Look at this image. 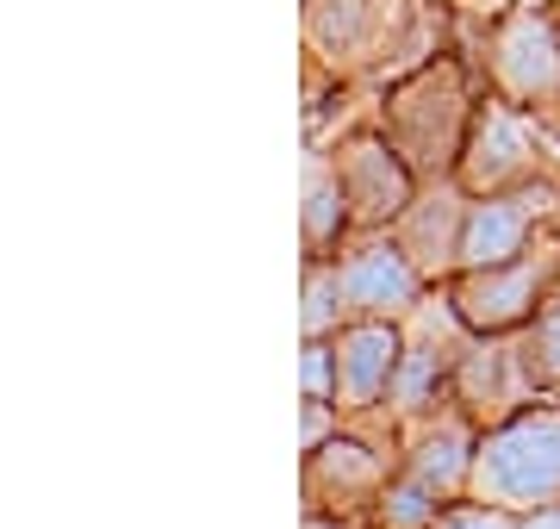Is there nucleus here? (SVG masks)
Segmentation results:
<instances>
[{"instance_id": "14", "label": "nucleus", "mask_w": 560, "mask_h": 529, "mask_svg": "<svg viewBox=\"0 0 560 529\" xmlns=\"http://www.w3.org/2000/svg\"><path fill=\"white\" fill-rule=\"evenodd\" d=\"M467 337H474V330L460 325V318H448L442 337L423 330L418 343H405L399 380H393V399H386V405L405 411V418H423L442 392H455V362H460V349H467Z\"/></svg>"}, {"instance_id": "2", "label": "nucleus", "mask_w": 560, "mask_h": 529, "mask_svg": "<svg viewBox=\"0 0 560 529\" xmlns=\"http://www.w3.org/2000/svg\"><path fill=\"white\" fill-rule=\"evenodd\" d=\"M467 498L499 510H536L560 498V411H511L474 448Z\"/></svg>"}, {"instance_id": "11", "label": "nucleus", "mask_w": 560, "mask_h": 529, "mask_svg": "<svg viewBox=\"0 0 560 529\" xmlns=\"http://www.w3.org/2000/svg\"><path fill=\"white\" fill-rule=\"evenodd\" d=\"M386 480H393V468H386L381 448L349 443V436H330L324 448L305 455V492H312V510H330V517L374 510L381 505V492H386Z\"/></svg>"}, {"instance_id": "17", "label": "nucleus", "mask_w": 560, "mask_h": 529, "mask_svg": "<svg viewBox=\"0 0 560 529\" xmlns=\"http://www.w3.org/2000/svg\"><path fill=\"white\" fill-rule=\"evenodd\" d=\"M523 374H529V387L548 392V399H560V293H548L541 299V311L523 325Z\"/></svg>"}, {"instance_id": "13", "label": "nucleus", "mask_w": 560, "mask_h": 529, "mask_svg": "<svg viewBox=\"0 0 560 529\" xmlns=\"http://www.w3.org/2000/svg\"><path fill=\"white\" fill-rule=\"evenodd\" d=\"M467 187L448 175V181H430V193L399 212L393 224V237L405 244V256L423 268V281H436V274H455V256H460V219H467Z\"/></svg>"}, {"instance_id": "18", "label": "nucleus", "mask_w": 560, "mask_h": 529, "mask_svg": "<svg viewBox=\"0 0 560 529\" xmlns=\"http://www.w3.org/2000/svg\"><path fill=\"white\" fill-rule=\"evenodd\" d=\"M436 510H442L436 492L418 486V480L399 468L393 480H386L381 505H374V529H430V524H436Z\"/></svg>"}, {"instance_id": "5", "label": "nucleus", "mask_w": 560, "mask_h": 529, "mask_svg": "<svg viewBox=\"0 0 560 529\" xmlns=\"http://www.w3.org/2000/svg\"><path fill=\"white\" fill-rule=\"evenodd\" d=\"M455 181L467 187V193H511V187L541 181V138H536V125H529L523 106H511V101L474 106Z\"/></svg>"}, {"instance_id": "4", "label": "nucleus", "mask_w": 560, "mask_h": 529, "mask_svg": "<svg viewBox=\"0 0 560 529\" xmlns=\"http://www.w3.org/2000/svg\"><path fill=\"white\" fill-rule=\"evenodd\" d=\"M411 7L399 0H305V44L330 75H355V69H386L399 50Z\"/></svg>"}, {"instance_id": "12", "label": "nucleus", "mask_w": 560, "mask_h": 529, "mask_svg": "<svg viewBox=\"0 0 560 529\" xmlns=\"http://www.w3.org/2000/svg\"><path fill=\"white\" fill-rule=\"evenodd\" d=\"M474 424H504L511 411H523V399H536L529 374H523V355L504 349L499 337H480V343L460 349L455 362V392H448Z\"/></svg>"}, {"instance_id": "16", "label": "nucleus", "mask_w": 560, "mask_h": 529, "mask_svg": "<svg viewBox=\"0 0 560 529\" xmlns=\"http://www.w3.org/2000/svg\"><path fill=\"white\" fill-rule=\"evenodd\" d=\"M355 231L349 193H342L337 156H312L305 163V262H330V249Z\"/></svg>"}, {"instance_id": "9", "label": "nucleus", "mask_w": 560, "mask_h": 529, "mask_svg": "<svg viewBox=\"0 0 560 529\" xmlns=\"http://www.w3.org/2000/svg\"><path fill=\"white\" fill-rule=\"evenodd\" d=\"M337 175L349 212H355V231H386L418 200V168L386 143V131H361V138L337 143Z\"/></svg>"}, {"instance_id": "15", "label": "nucleus", "mask_w": 560, "mask_h": 529, "mask_svg": "<svg viewBox=\"0 0 560 529\" xmlns=\"http://www.w3.org/2000/svg\"><path fill=\"white\" fill-rule=\"evenodd\" d=\"M474 448H480L474 418H442V424H423L418 443H411V455H405V473H411L418 486H430L442 505H448V498H460L467 480H474Z\"/></svg>"}, {"instance_id": "8", "label": "nucleus", "mask_w": 560, "mask_h": 529, "mask_svg": "<svg viewBox=\"0 0 560 529\" xmlns=\"http://www.w3.org/2000/svg\"><path fill=\"white\" fill-rule=\"evenodd\" d=\"M342 274V299H349V318H411V311L423 306V293H430V281H423V268L405 256L399 237H381V231H368L349 256L337 262Z\"/></svg>"}, {"instance_id": "21", "label": "nucleus", "mask_w": 560, "mask_h": 529, "mask_svg": "<svg viewBox=\"0 0 560 529\" xmlns=\"http://www.w3.org/2000/svg\"><path fill=\"white\" fill-rule=\"evenodd\" d=\"M430 529H511V510L480 505V498H474V505H455V498H448V505L436 510V524H430Z\"/></svg>"}, {"instance_id": "7", "label": "nucleus", "mask_w": 560, "mask_h": 529, "mask_svg": "<svg viewBox=\"0 0 560 529\" xmlns=\"http://www.w3.org/2000/svg\"><path fill=\"white\" fill-rule=\"evenodd\" d=\"M548 205H560V193L548 181H529V187H511V193H474L467 200V219H460V256H455V274L460 268H499V262H517L536 224L548 219Z\"/></svg>"}, {"instance_id": "10", "label": "nucleus", "mask_w": 560, "mask_h": 529, "mask_svg": "<svg viewBox=\"0 0 560 529\" xmlns=\"http://www.w3.org/2000/svg\"><path fill=\"white\" fill-rule=\"evenodd\" d=\"M405 330L393 318H349L337 330V399L349 411H381L393 399Z\"/></svg>"}, {"instance_id": "23", "label": "nucleus", "mask_w": 560, "mask_h": 529, "mask_svg": "<svg viewBox=\"0 0 560 529\" xmlns=\"http://www.w3.org/2000/svg\"><path fill=\"white\" fill-rule=\"evenodd\" d=\"M305 529H349V524H342V517H330V510H312V517H305Z\"/></svg>"}, {"instance_id": "1", "label": "nucleus", "mask_w": 560, "mask_h": 529, "mask_svg": "<svg viewBox=\"0 0 560 529\" xmlns=\"http://www.w3.org/2000/svg\"><path fill=\"white\" fill-rule=\"evenodd\" d=\"M474 125V101H467V75L455 57H430L386 94L381 131L405 163L418 168V181H448L460 163V143Z\"/></svg>"}, {"instance_id": "20", "label": "nucleus", "mask_w": 560, "mask_h": 529, "mask_svg": "<svg viewBox=\"0 0 560 529\" xmlns=\"http://www.w3.org/2000/svg\"><path fill=\"white\" fill-rule=\"evenodd\" d=\"M305 399L337 405V337H305Z\"/></svg>"}, {"instance_id": "3", "label": "nucleus", "mask_w": 560, "mask_h": 529, "mask_svg": "<svg viewBox=\"0 0 560 529\" xmlns=\"http://www.w3.org/2000/svg\"><path fill=\"white\" fill-rule=\"evenodd\" d=\"M555 281H560V244H541V249H523L517 262L448 274V306L474 337H511L541 311Z\"/></svg>"}, {"instance_id": "19", "label": "nucleus", "mask_w": 560, "mask_h": 529, "mask_svg": "<svg viewBox=\"0 0 560 529\" xmlns=\"http://www.w3.org/2000/svg\"><path fill=\"white\" fill-rule=\"evenodd\" d=\"M342 325H349V299H342L337 262H312L305 268V337H337Z\"/></svg>"}, {"instance_id": "24", "label": "nucleus", "mask_w": 560, "mask_h": 529, "mask_svg": "<svg viewBox=\"0 0 560 529\" xmlns=\"http://www.w3.org/2000/svg\"><path fill=\"white\" fill-rule=\"evenodd\" d=\"M455 7H474V0H455Z\"/></svg>"}, {"instance_id": "6", "label": "nucleus", "mask_w": 560, "mask_h": 529, "mask_svg": "<svg viewBox=\"0 0 560 529\" xmlns=\"http://www.w3.org/2000/svg\"><path fill=\"white\" fill-rule=\"evenodd\" d=\"M486 62H492L499 101L523 106V113L555 106L560 101V20H548L536 7L499 20L492 38H486Z\"/></svg>"}, {"instance_id": "22", "label": "nucleus", "mask_w": 560, "mask_h": 529, "mask_svg": "<svg viewBox=\"0 0 560 529\" xmlns=\"http://www.w3.org/2000/svg\"><path fill=\"white\" fill-rule=\"evenodd\" d=\"M511 529H560V498H555V505H536V510H517Z\"/></svg>"}]
</instances>
